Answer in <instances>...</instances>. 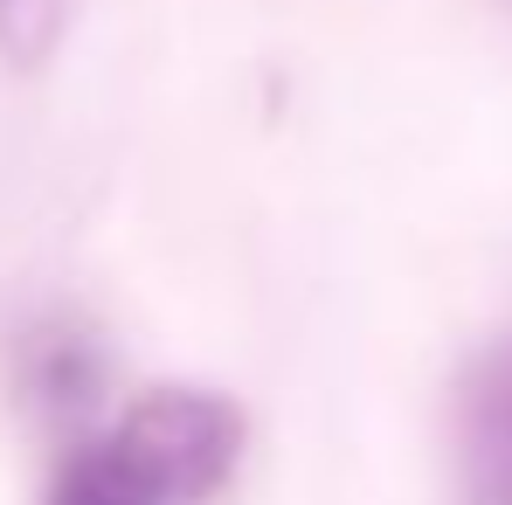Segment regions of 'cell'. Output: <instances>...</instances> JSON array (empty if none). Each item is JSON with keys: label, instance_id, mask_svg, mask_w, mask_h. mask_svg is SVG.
Returning a JSON list of instances; mask_svg holds the SVG:
<instances>
[{"label": "cell", "instance_id": "4", "mask_svg": "<svg viewBox=\"0 0 512 505\" xmlns=\"http://www.w3.org/2000/svg\"><path fill=\"white\" fill-rule=\"evenodd\" d=\"M49 505H167V499L146 485V471L125 457L118 436H90V443H77V450L56 464Z\"/></svg>", "mask_w": 512, "mask_h": 505}, {"label": "cell", "instance_id": "5", "mask_svg": "<svg viewBox=\"0 0 512 505\" xmlns=\"http://www.w3.org/2000/svg\"><path fill=\"white\" fill-rule=\"evenodd\" d=\"M84 0H0V56L14 70H42L56 56V42L70 35Z\"/></svg>", "mask_w": 512, "mask_h": 505}, {"label": "cell", "instance_id": "2", "mask_svg": "<svg viewBox=\"0 0 512 505\" xmlns=\"http://www.w3.org/2000/svg\"><path fill=\"white\" fill-rule=\"evenodd\" d=\"M457 499L512 505V333L457 381Z\"/></svg>", "mask_w": 512, "mask_h": 505}, {"label": "cell", "instance_id": "1", "mask_svg": "<svg viewBox=\"0 0 512 505\" xmlns=\"http://www.w3.org/2000/svg\"><path fill=\"white\" fill-rule=\"evenodd\" d=\"M111 436L167 505H194L229 485L243 457V409L215 388H146Z\"/></svg>", "mask_w": 512, "mask_h": 505}, {"label": "cell", "instance_id": "3", "mask_svg": "<svg viewBox=\"0 0 512 505\" xmlns=\"http://www.w3.org/2000/svg\"><path fill=\"white\" fill-rule=\"evenodd\" d=\"M104 381H111L104 346H97L84 326H70V319L35 326V333L21 339V353H14V388H21V402L42 422L90 416V409L104 402Z\"/></svg>", "mask_w": 512, "mask_h": 505}]
</instances>
